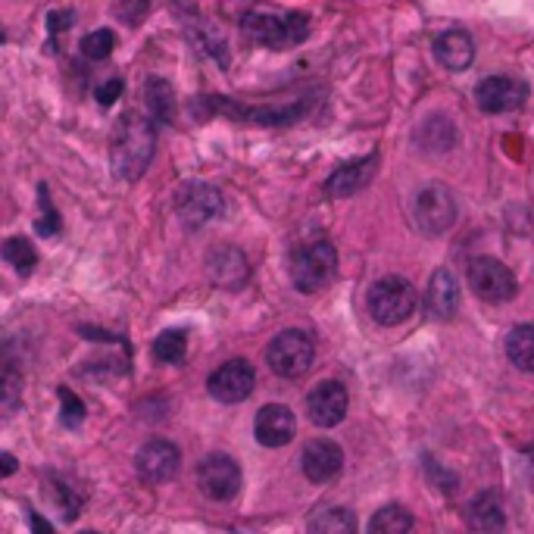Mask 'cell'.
Segmentation results:
<instances>
[{
    "mask_svg": "<svg viewBox=\"0 0 534 534\" xmlns=\"http://www.w3.org/2000/svg\"><path fill=\"white\" fill-rule=\"evenodd\" d=\"M375 169H378V154H369V157H360V160H353V163H344V166H338L332 175H328L325 194L328 197H353V194H360L372 182Z\"/></svg>",
    "mask_w": 534,
    "mask_h": 534,
    "instance_id": "17",
    "label": "cell"
},
{
    "mask_svg": "<svg viewBox=\"0 0 534 534\" xmlns=\"http://www.w3.org/2000/svg\"><path fill=\"white\" fill-rule=\"evenodd\" d=\"M253 385H257V372H253V366L247 360H228L207 378L210 397L219 403L247 400L253 394Z\"/></svg>",
    "mask_w": 534,
    "mask_h": 534,
    "instance_id": "12",
    "label": "cell"
},
{
    "mask_svg": "<svg viewBox=\"0 0 534 534\" xmlns=\"http://www.w3.org/2000/svg\"><path fill=\"white\" fill-rule=\"evenodd\" d=\"M300 469L313 481V485H328V481L338 478L341 469H344V450L332 438L307 441L303 444V453H300Z\"/></svg>",
    "mask_w": 534,
    "mask_h": 534,
    "instance_id": "13",
    "label": "cell"
},
{
    "mask_svg": "<svg viewBox=\"0 0 534 534\" xmlns=\"http://www.w3.org/2000/svg\"><path fill=\"white\" fill-rule=\"evenodd\" d=\"M144 100L150 107V119L169 125L175 119V91L166 79H147L144 85Z\"/></svg>",
    "mask_w": 534,
    "mask_h": 534,
    "instance_id": "24",
    "label": "cell"
},
{
    "mask_svg": "<svg viewBox=\"0 0 534 534\" xmlns=\"http://www.w3.org/2000/svg\"><path fill=\"white\" fill-rule=\"evenodd\" d=\"M413 531V513L406 506H381L369 522V534H410Z\"/></svg>",
    "mask_w": 534,
    "mask_h": 534,
    "instance_id": "26",
    "label": "cell"
},
{
    "mask_svg": "<svg viewBox=\"0 0 534 534\" xmlns=\"http://www.w3.org/2000/svg\"><path fill=\"white\" fill-rule=\"evenodd\" d=\"M113 47H116L113 29H94L82 38V54L88 60H107L113 54Z\"/></svg>",
    "mask_w": 534,
    "mask_h": 534,
    "instance_id": "29",
    "label": "cell"
},
{
    "mask_svg": "<svg viewBox=\"0 0 534 534\" xmlns=\"http://www.w3.org/2000/svg\"><path fill=\"white\" fill-rule=\"evenodd\" d=\"M335 275H338V250L328 241L307 244L303 250H297V257L291 263L294 288L303 294H316L328 288L335 282Z\"/></svg>",
    "mask_w": 534,
    "mask_h": 534,
    "instance_id": "4",
    "label": "cell"
},
{
    "mask_svg": "<svg viewBox=\"0 0 534 534\" xmlns=\"http://www.w3.org/2000/svg\"><path fill=\"white\" fill-rule=\"evenodd\" d=\"M16 472V463H13V456L4 453V475H13Z\"/></svg>",
    "mask_w": 534,
    "mask_h": 534,
    "instance_id": "35",
    "label": "cell"
},
{
    "mask_svg": "<svg viewBox=\"0 0 534 534\" xmlns=\"http://www.w3.org/2000/svg\"><path fill=\"white\" fill-rule=\"evenodd\" d=\"M247 275H250V266L238 247H216L210 253V278L219 288L238 291V288H244Z\"/></svg>",
    "mask_w": 534,
    "mask_h": 534,
    "instance_id": "20",
    "label": "cell"
},
{
    "mask_svg": "<svg viewBox=\"0 0 534 534\" xmlns=\"http://www.w3.org/2000/svg\"><path fill=\"white\" fill-rule=\"evenodd\" d=\"M38 203H41V216H38V222H35V232L44 235V238L60 235L63 222H60V213L54 210V203H50V197H47V185L38 188Z\"/></svg>",
    "mask_w": 534,
    "mask_h": 534,
    "instance_id": "30",
    "label": "cell"
},
{
    "mask_svg": "<svg viewBox=\"0 0 534 534\" xmlns=\"http://www.w3.org/2000/svg\"><path fill=\"white\" fill-rule=\"evenodd\" d=\"M469 285L481 300H488V303H506L519 291L510 266H503L494 257H475L469 263Z\"/></svg>",
    "mask_w": 534,
    "mask_h": 534,
    "instance_id": "8",
    "label": "cell"
},
{
    "mask_svg": "<svg viewBox=\"0 0 534 534\" xmlns=\"http://www.w3.org/2000/svg\"><path fill=\"white\" fill-rule=\"evenodd\" d=\"M60 400H63V425L66 428H75V425H82V419H85V403L75 397L69 388H60Z\"/></svg>",
    "mask_w": 534,
    "mask_h": 534,
    "instance_id": "31",
    "label": "cell"
},
{
    "mask_svg": "<svg viewBox=\"0 0 534 534\" xmlns=\"http://www.w3.org/2000/svg\"><path fill=\"white\" fill-rule=\"evenodd\" d=\"M125 91V85H122V79H110V82H104L97 88V104L100 107H113L116 104V97Z\"/></svg>",
    "mask_w": 534,
    "mask_h": 534,
    "instance_id": "33",
    "label": "cell"
},
{
    "mask_svg": "<svg viewBox=\"0 0 534 534\" xmlns=\"http://www.w3.org/2000/svg\"><path fill=\"white\" fill-rule=\"evenodd\" d=\"M16 403H19V372L13 366H7V372H4V410L13 413Z\"/></svg>",
    "mask_w": 534,
    "mask_h": 534,
    "instance_id": "32",
    "label": "cell"
},
{
    "mask_svg": "<svg viewBox=\"0 0 534 534\" xmlns=\"http://www.w3.org/2000/svg\"><path fill=\"white\" fill-rule=\"evenodd\" d=\"M472 525L481 531V534H503V503L494 491H485V494H478L472 500V513H469Z\"/></svg>",
    "mask_w": 534,
    "mask_h": 534,
    "instance_id": "22",
    "label": "cell"
},
{
    "mask_svg": "<svg viewBox=\"0 0 534 534\" xmlns=\"http://www.w3.org/2000/svg\"><path fill=\"white\" fill-rule=\"evenodd\" d=\"M225 210V200L219 194V188L207 185V182H185L175 191V213L182 216V222L188 228H200L213 219H219Z\"/></svg>",
    "mask_w": 534,
    "mask_h": 534,
    "instance_id": "7",
    "label": "cell"
},
{
    "mask_svg": "<svg viewBox=\"0 0 534 534\" xmlns=\"http://www.w3.org/2000/svg\"><path fill=\"white\" fill-rule=\"evenodd\" d=\"M456 141H460V132L447 116H428L416 129V144L428 154H447V150L456 147Z\"/></svg>",
    "mask_w": 534,
    "mask_h": 534,
    "instance_id": "21",
    "label": "cell"
},
{
    "mask_svg": "<svg viewBox=\"0 0 534 534\" xmlns=\"http://www.w3.org/2000/svg\"><path fill=\"white\" fill-rule=\"evenodd\" d=\"M29 519H32V528H35V534H54V528H50V525H47V522H44L38 513H32Z\"/></svg>",
    "mask_w": 534,
    "mask_h": 534,
    "instance_id": "34",
    "label": "cell"
},
{
    "mask_svg": "<svg viewBox=\"0 0 534 534\" xmlns=\"http://www.w3.org/2000/svg\"><path fill=\"white\" fill-rule=\"evenodd\" d=\"M366 307L378 325H400L416 313V288L400 275H385L369 288Z\"/></svg>",
    "mask_w": 534,
    "mask_h": 534,
    "instance_id": "3",
    "label": "cell"
},
{
    "mask_svg": "<svg viewBox=\"0 0 534 534\" xmlns=\"http://www.w3.org/2000/svg\"><path fill=\"white\" fill-rule=\"evenodd\" d=\"M435 60L450 72H466L475 60V41L463 29H447L435 38Z\"/></svg>",
    "mask_w": 534,
    "mask_h": 534,
    "instance_id": "19",
    "label": "cell"
},
{
    "mask_svg": "<svg viewBox=\"0 0 534 534\" xmlns=\"http://www.w3.org/2000/svg\"><path fill=\"white\" fill-rule=\"evenodd\" d=\"M238 534H241V531H238Z\"/></svg>",
    "mask_w": 534,
    "mask_h": 534,
    "instance_id": "37",
    "label": "cell"
},
{
    "mask_svg": "<svg viewBox=\"0 0 534 534\" xmlns=\"http://www.w3.org/2000/svg\"><path fill=\"white\" fill-rule=\"evenodd\" d=\"M154 147H157V132L154 122L144 119L141 113H125L110 141V166L119 182H138L147 172L150 160H154Z\"/></svg>",
    "mask_w": 534,
    "mask_h": 534,
    "instance_id": "1",
    "label": "cell"
},
{
    "mask_svg": "<svg viewBox=\"0 0 534 534\" xmlns=\"http://www.w3.org/2000/svg\"><path fill=\"white\" fill-rule=\"evenodd\" d=\"M310 534H356V516L347 506H322L310 516Z\"/></svg>",
    "mask_w": 534,
    "mask_h": 534,
    "instance_id": "23",
    "label": "cell"
},
{
    "mask_svg": "<svg viewBox=\"0 0 534 534\" xmlns=\"http://www.w3.org/2000/svg\"><path fill=\"white\" fill-rule=\"evenodd\" d=\"M456 310H460V285H456L450 269H435L425 291V313L438 322H447L456 316Z\"/></svg>",
    "mask_w": 534,
    "mask_h": 534,
    "instance_id": "18",
    "label": "cell"
},
{
    "mask_svg": "<svg viewBox=\"0 0 534 534\" xmlns=\"http://www.w3.org/2000/svg\"><path fill=\"white\" fill-rule=\"evenodd\" d=\"M82 534H97V531H82Z\"/></svg>",
    "mask_w": 534,
    "mask_h": 534,
    "instance_id": "36",
    "label": "cell"
},
{
    "mask_svg": "<svg viewBox=\"0 0 534 534\" xmlns=\"http://www.w3.org/2000/svg\"><path fill=\"white\" fill-rule=\"evenodd\" d=\"M4 260L19 275H29L38 266V250L32 247V241H25V238H7L4 241Z\"/></svg>",
    "mask_w": 534,
    "mask_h": 534,
    "instance_id": "27",
    "label": "cell"
},
{
    "mask_svg": "<svg viewBox=\"0 0 534 534\" xmlns=\"http://www.w3.org/2000/svg\"><path fill=\"white\" fill-rule=\"evenodd\" d=\"M525 100H528V85L522 79H513V75H491V79H485L475 88V104L491 116L513 113Z\"/></svg>",
    "mask_w": 534,
    "mask_h": 534,
    "instance_id": "10",
    "label": "cell"
},
{
    "mask_svg": "<svg viewBox=\"0 0 534 534\" xmlns=\"http://www.w3.org/2000/svg\"><path fill=\"white\" fill-rule=\"evenodd\" d=\"M413 219L416 228L428 238H438L456 225V197L447 185L431 182L413 200Z\"/></svg>",
    "mask_w": 534,
    "mask_h": 534,
    "instance_id": "5",
    "label": "cell"
},
{
    "mask_svg": "<svg viewBox=\"0 0 534 534\" xmlns=\"http://www.w3.org/2000/svg\"><path fill=\"white\" fill-rule=\"evenodd\" d=\"M213 107L235 116L238 122H253V125H288V122H297L303 113L313 107V97L307 100H297V104H285V107H241V104H232V100H219L213 97Z\"/></svg>",
    "mask_w": 534,
    "mask_h": 534,
    "instance_id": "15",
    "label": "cell"
},
{
    "mask_svg": "<svg viewBox=\"0 0 534 534\" xmlns=\"http://www.w3.org/2000/svg\"><path fill=\"white\" fill-rule=\"evenodd\" d=\"M347 388L341 381H319L307 394V416L319 428H335L347 416Z\"/></svg>",
    "mask_w": 534,
    "mask_h": 534,
    "instance_id": "14",
    "label": "cell"
},
{
    "mask_svg": "<svg viewBox=\"0 0 534 534\" xmlns=\"http://www.w3.org/2000/svg\"><path fill=\"white\" fill-rule=\"evenodd\" d=\"M241 29L250 41H257L266 50H288L307 41L310 16L307 13H272V10H250L241 19Z\"/></svg>",
    "mask_w": 534,
    "mask_h": 534,
    "instance_id": "2",
    "label": "cell"
},
{
    "mask_svg": "<svg viewBox=\"0 0 534 534\" xmlns=\"http://www.w3.org/2000/svg\"><path fill=\"white\" fill-rule=\"evenodd\" d=\"M253 435H257V441L263 447H285L297 435V419H294V413L288 410L285 403H269L257 413Z\"/></svg>",
    "mask_w": 534,
    "mask_h": 534,
    "instance_id": "16",
    "label": "cell"
},
{
    "mask_svg": "<svg viewBox=\"0 0 534 534\" xmlns=\"http://www.w3.org/2000/svg\"><path fill=\"white\" fill-rule=\"evenodd\" d=\"M506 356L516 369L534 372V325H516L506 338Z\"/></svg>",
    "mask_w": 534,
    "mask_h": 534,
    "instance_id": "25",
    "label": "cell"
},
{
    "mask_svg": "<svg viewBox=\"0 0 534 534\" xmlns=\"http://www.w3.org/2000/svg\"><path fill=\"white\" fill-rule=\"evenodd\" d=\"M185 353H188V338H185V332H163V335L154 341V356H157L160 363L178 366V363H185Z\"/></svg>",
    "mask_w": 534,
    "mask_h": 534,
    "instance_id": "28",
    "label": "cell"
},
{
    "mask_svg": "<svg viewBox=\"0 0 534 534\" xmlns=\"http://www.w3.org/2000/svg\"><path fill=\"white\" fill-rule=\"evenodd\" d=\"M197 485L210 500H232L241 491V466L228 453H210L197 466Z\"/></svg>",
    "mask_w": 534,
    "mask_h": 534,
    "instance_id": "9",
    "label": "cell"
},
{
    "mask_svg": "<svg viewBox=\"0 0 534 534\" xmlns=\"http://www.w3.org/2000/svg\"><path fill=\"white\" fill-rule=\"evenodd\" d=\"M135 466H138V475L147 481V485H166V481H172L178 475V466H182V450H178L172 441L154 438L138 450Z\"/></svg>",
    "mask_w": 534,
    "mask_h": 534,
    "instance_id": "11",
    "label": "cell"
},
{
    "mask_svg": "<svg viewBox=\"0 0 534 534\" xmlns=\"http://www.w3.org/2000/svg\"><path fill=\"white\" fill-rule=\"evenodd\" d=\"M313 338L307 332H300V328H288V332L275 335V341L266 347V363L275 375L282 378H300L307 375L313 366Z\"/></svg>",
    "mask_w": 534,
    "mask_h": 534,
    "instance_id": "6",
    "label": "cell"
}]
</instances>
